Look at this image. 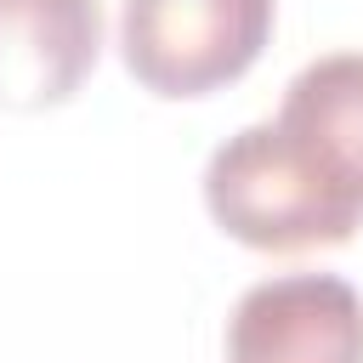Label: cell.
I'll return each mask as SVG.
<instances>
[{"instance_id":"1","label":"cell","mask_w":363,"mask_h":363,"mask_svg":"<svg viewBox=\"0 0 363 363\" xmlns=\"http://www.w3.org/2000/svg\"><path fill=\"white\" fill-rule=\"evenodd\" d=\"M204 204L250 250H323L363 227V199L335 187L278 119L233 130L204 164Z\"/></svg>"},{"instance_id":"2","label":"cell","mask_w":363,"mask_h":363,"mask_svg":"<svg viewBox=\"0 0 363 363\" xmlns=\"http://www.w3.org/2000/svg\"><path fill=\"white\" fill-rule=\"evenodd\" d=\"M272 40V0H125L119 51L153 96H210Z\"/></svg>"},{"instance_id":"3","label":"cell","mask_w":363,"mask_h":363,"mask_svg":"<svg viewBox=\"0 0 363 363\" xmlns=\"http://www.w3.org/2000/svg\"><path fill=\"white\" fill-rule=\"evenodd\" d=\"M227 363H363V295L335 272H284L238 295Z\"/></svg>"},{"instance_id":"4","label":"cell","mask_w":363,"mask_h":363,"mask_svg":"<svg viewBox=\"0 0 363 363\" xmlns=\"http://www.w3.org/2000/svg\"><path fill=\"white\" fill-rule=\"evenodd\" d=\"M102 51L96 0H0V108L40 113L68 102Z\"/></svg>"},{"instance_id":"5","label":"cell","mask_w":363,"mask_h":363,"mask_svg":"<svg viewBox=\"0 0 363 363\" xmlns=\"http://www.w3.org/2000/svg\"><path fill=\"white\" fill-rule=\"evenodd\" d=\"M278 130L306 147V159L363 199V51H329L312 57L278 102Z\"/></svg>"}]
</instances>
